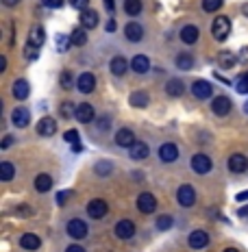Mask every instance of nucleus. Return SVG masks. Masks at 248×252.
I'll return each mask as SVG.
<instances>
[{
  "instance_id": "obj_28",
  "label": "nucleus",
  "mask_w": 248,
  "mask_h": 252,
  "mask_svg": "<svg viewBox=\"0 0 248 252\" xmlns=\"http://www.w3.org/2000/svg\"><path fill=\"white\" fill-rule=\"evenodd\" d=\"M131 150V159H135V161H142V159H146L148 157V146L146 144H142V141H137V144L133 146V148H129Z\"/></svg>"
},
{
  "instance_id": "obj_30",
  "label": "nucleus",
  "mask_w": 248,
  "mask_h": 252,
  "mask_svg": "<svg viewBox=\"0 0 248 252\" xmlns=\"http://www.w3.org/2000/svg\"><path fill=\"white\" fill-rule=\"evenodd\" d=\"M70 39H72V46H85L87 44V29H74Z\"/></svg>"
},
{
  "instance_id": "obj_5",
  "label": "nucleus",
  "mask_w": 248,
  "mask_h": 252,
  "mask_svg": "<svg viewBox=\"0 0 248 252\" xmlns=\"http://www.w3.org/2000/svg\"><path fill=\"white\" fill-rule=\"evenodd\" d=\"M107 211H109L107 202L100 200V198H96V200H92V202L87 204V215L92 220H103L105 215H107Z\"/></svg>"
},
{
  "instance_id": "obj_34",
  "label": "nucleus",
  "mask_w": 248,
  "mask_h": 252,
  "mask_svg": "<svg viewBox=\"0 0 248 252\" xmlns=\"http://www.w3.org/2000/svg\"><path fill=\"white\" fill-rule=\"evenodd\" d=\"M124 11L129 15L142 13V0H124Z\"/></svg>"
},
{
  "instance_id": "obj_14",
  "label": "nucleus",
  "mask_w": 248,
  "mask_h": 252,
  "mask_svg": "<svg viewBox=\"0 0 248 252\" xmlns=\"http://www.w3.org/2000/svg\"><path fill=\"white\" fill-rule=\"evenodd\" d=\"M74 115H76V120H78L81 124H89L94 118H96V111H94L92 104H87V102H85V104H78Z\"/></svg>"
},
{
  "instance_id": "obj_33",
  "label": "nucleus",
  "mask_w": 248,
  "mask_h": 252,
  "mask_svg": "<svg viewBox=\"0 0 248 252\" xmlns=\"http://www.w3.org/2000/svg\"><path fill=\"white\" fill-rule=\"evenodd\" d=\"M13 174H15V167L9 163V161H2V163H0V178H2L4 183H9L13 178Z\"/></svg>"
},
{
  "instance_id": "obj_18",
  "label": "nucleus",
  "mask_w": 248,
  "mask_h": 252,
  "mask_svg": "<svg viewBox=\"0 0 248 252\" xmlns=\"http://www.w3.org/2000/svg\"><path fill=\"white\" fill-rule=\"evenodd\" d=\"M37 133L41 137H50V135L57 133V122L52 118H41L37 122Z\"/></svg>"
},
{
  "instance_id": "obj_23",
  "label": "nucleus",
  "mask_w": 248,
  "mask_h": 252,
  "mask_svg": "<svg viewBox=\"0 0 248 252\" xmlns=\"http://www.w3.org/2000/svg\"><path fill=\"white\" fill-rule=\"evenodd\" d=\"M29 94H31V85L26 81L20 78V81L13 83V98H15V100H26V98H29Z\"/></svg>"
},
{
  "instance_id": "obj_40",
  "label": "nucleus",
  "mask_w": 248,
  "mask_h": 252,
  "mask_svg": "<svg viewBox=\"0 0 248 252\" xmlns=\"http://www.w3.org/2000/svg\"><path fill=\"white\" fill-rule=\"evenodd\" d=\"M72 85H74V78H72V72L63 70V72H61V87H63V89H70Z\"/></svg>"
},
{
  "instance_id": "obj_52",
  "label": "nucleus",
  "mask_w": 248,
  "mask_h": 252,
  "mask_svg": "<svg viewBox=\"0 0 248 252\" xmlns=\"http://www.w3.org/2000/svg\"><path fill=\"white\" fill-rule=\"evenodd\" d=\"M240 61H242V63H246V61H248V48H242V52H240Z\"/></svg>"
},
{
  "instance_id": "obj_29",
  "label": "nucleus",
  "mask_w": 248,
  "mask_h": 252,
  "mask_svg": "<svg viewBox=\"0 0 248 252\" xmlns=\"http://www.w3.org/2000/svg\"><path fill=\"white\" fill-rule=\"evenodd\" d=\"M50 187H52V178H50L48 174H39V176H35V189H37L39 193H46Z\"/></svg>"
},
{
  "instance_id": "obj_39",
  "label": "nucleus",
  "mask_w": 248,
  "mask_h": 252,
  "mask_svg": "<svg viewBox=\"0 0 248 252\" xmlns=\"http://www.w3.org/2000/svg\"><path fill=\"white\" fill-rule=\"evenodd\" d=\"M220 7H222V0H203V9H205L207 13L218 11Z\"/></svg>"
},
{
  "instance_id": "obj_3",
  "label": "nucleus",
  "mask_w": 248,
  "mask_h": 252,
  "mask_svg": "<svg viewBox=\"0 0 248 252\" xmlns=\"http://www.w3.org/2000/svg\"><path fill=\"white\" fill-rule=\"evenodd\" d=\"M66 230H68V235H70L72 239H85L89 228H87V224L83 222V220H70Z\"/></svg>"
},
{
  "instance_id": "obj_17",
  "label": "nucleus",
  "mask_w": 248,
  "mask_h": 252,
  "mask_svg": "<svg viewBox=\"0 0 248 252\" xmlns=\"http://www.w3.org/2000/svg\"><path fill=\"white\" fill-rule=\"evenodd\" d=\"M131 70L135 72V74H146V72L150 70V61L146 55H135L133 61H131Z\"/></svg>"
},
{
  "instance_id": "obj_4",
  "label": "nucleus",
  "mask_w": 248,
  "mask_h": 252,
  "mask_svg": "<svg viewBox=\"0 0 248 252\" xmlns=\"http://www.w3.org/2000/svg\"><path fill=\"white\" fill-rule=\"evenodd\" d=\"M137 209H140V213H155V209H157V200H155V196L148 191H144V193H140L137 196Z\"/></svg>"
},
{
  "instance_id": "obj_25",
  "label": "nucleus",
  "mask_w": 248,
  "mask_h": 252,
  "mask_svg": "<svg viewBox=\"0 0 248 252\" xmlns=\"http://www.w3.org/2000/svg\"><path fill=\"white\" fill-rule=\"evenodd\" d=\"M81 24H83V29H96L98 26V13L94 11V9H85V11L81 13Z\"/></svg>"
},
{
  "instance_id": "obj_15",
  "label": "nucleus",
  "mask_w": 248,
  "mask_h": 252,
  "mask_svg": "<svg viewBox=\"0 0 248 252\" xmlns=\"http://www.w3.org/2000/svg\"><path fill=\"white\" fill-rule=\"evenodd\" d=\"M124 35L129 41H142L144 39V29L140 22H129L124 26Z\"/></svg>"
},
{
  "instance_id": "obj_2",
  "label": "nucleus",
  "mask_w": 248,
  "mask_h": 252,
  "mask_svg": "<svg viewBox=\"0 0 248 252\" xmlns=\"http://www.w3.org/2000/svg\"><path fill=\"white\" fill-rule=\"evenodd\" d=\"M177 200L181 207H194L196 204V189L192 185H181L177 191Z\"/></svg>"
},
{
  "instance_id": "obj_32",
  "label": "nucleus",
  "mask_w": 248,
  "mask_h": 252,
  "mask_svg": "<svg viewBox=\"0 0 248 252\" xmlns=\"http://www.w3.org/2000/svg\"><path fill=\"white\" fill-rule=\"evenodd\" d=\"M218 63H220V67H222V70H229V67H233L235 65L233 52H220V55H218Z\"/></svg>"
},
{
  "instance_id": "obj_11",
  "label": "nucleus",
  "mask_w": 248,
  "mask_h": 252,
  "mask_svg": "<svg viewBox=\"0 0 248 252\" xmlns=\"http://www.w3.org/2000/svg\"><path fill=\"white\" fill-rule=\"evenodd\" d=\"M159 159L163 161V163H174V161L178 159V148L172 144V141L163 144L159 148Z\"/></svg>"
},
{
  "instance_id": "obj_37",
  "label": "nucleus",
  "mask_w": 248,
  "mask_h": 252,
  "mask_svg": "<svg viewBox=\"0 0 248 252\" xmlns=\"http://www.w3.org/2000/svg\"><path fill=\"white\" fill-rule=\"evenodd\" d=\"M94 170H96V174H100V176H103V174H111L113 165H111V161H98Z\"/></svg>"
},
{
  "instance_id": "obj_26",
  "label": "nucleus",
  "mask_w": 248,
  "mask_h": 252,
  "mask_svg": "<svg viewBox=\"0 0 248 252\" xmlns=\"http://www.w3.org/2000/svg\"><path fill=\"white\" fill-rule=\"evenodd\" d=\"M166 92L170 94V96L178 98L183 92H185V85H183L181 78H170V81H168V85H166Z\"/></svg>"
},
{
  "instance_id": "obj_51",
  "label": "nucleus",
  "mask_w": 248,
  "mask_h": 252,
  "mask_svg": "<svg viewBox=\"0 0 248 252\" xmlns=\"http://www.w3.org/2000/svg\"><path fill=\"white\" fill-rule=\"evenodd\" d=\"M235 198H237V202H248V189L246 191H240Z\"/></svg>"
},
{
  "instance_id": "obj_36",
  "label": "nucleus",
  "mask_w": 248,
  "mask_h": 252,
  "mask_svg": "<svg viewBox=\"0 0 248 252\" xmlns=\"http://www.w3.org/2000/svg\"><path fill=\"white\" fill-rule=\"evenodd\" d=\"M55 44H57V50H59V52H66L68 48H70L72 39H70V37H66L63 33H59V35H57V39H55Z\"/></svg>"
},
{
  "instance_id": "obj_55",
  "label": "nucleus",
  "mask_w": 248,
  "mask_h": 252,
  "mask_svg": "<svg viewBox=\"0 0 248 252\" xmlns=\"http://www.w3.org/2000/svg\"><path fill=\"white\" fill-rule=\"evenodd\" d=\"M107 31H109V33H113V31H115V20H109V22H107Z\"/></svg>"
},
{
  "instance_id": "obj_19",
  "label": "nucleus",
  "mask_w": 248,
  "mask_h": 252,
  "mask_svg": "<svg viewBox=\"0 0 248 252\" xmlns=\"http://www.w3.org/2000/svg\"><path fill=\"white\" fill-rule=\"evenodd\" d=\"M129 102H131V107H135V109H144V107H148L150 98L144 89H137V92H133L129 96Z\"/></svg>"
},
{
  "instance_id": "obj_22",
  "label": "nucleus",
  "mask_w": 248,
  "mask_h": 252,
  "mask_svg": "<svg viewBox=\"0 0 248 252\" xmlns=\"http://www.w3.org/2000/svg\"><path fill=\"white\" fill-rule=\"evenodd\" d=\"M198 37H200V33L194 24H187V26L181 29V41L183 44H196Z\"/></svg>"
},
{
  "instance_id": "obj_57",
  "label": "nucleus",
  "mask_w": 248,
  "mask_h": 252,
  "mask_svg": "<svg viewBox=\"0 0 248 252\" xmlns=\"http://www.w3.org/2000/svg\"><path fill=\"white\" fill-rule=\"evenodd\" d=\"M248 215V207H244V209H240V218H246Z\"/></svg>"
},
{
  "instance_id": "obj_21",
  "label": "nucleus",
  "mask_w": 248,
  "mask_h": 252,
  "mask_svg": "<svg viewBox=\"0 0 248 252\" xmlns=\"http://www.w3.org/2000/svg\"><path fill=\"white\" fill-rule=\"evenodd\" d=\"M109 70H111V74H115V76H124L126 70H129V61H126L122 55L113 57V59H111V65H109Z\"/></svg>"
},
{
  "instance_id": "obj_12",
  "label": "nucleus",
  "mask_w": 248,
  "mask_h": 252,
  "mask_svg": "<svg viewBox=\"0 0 248 252\" xmlns=\"http://www.w3.org/2000/svg\"><path fill=\"white\" fill-rule=\"evenodd\" d=\"M192 94L198 100H207L211 94H213V87H211V83H207V81H196L192 85Z\"/></svg>"
},
{
  "instance_id": "obj_9",
  "label": "nucleus",
  "mask_w": 248,
  "mask_h": 252,
  "mask_svg": "<svg viewBox=\"0 0 248 252\" xmlns=\"http://www.w3.org/2000/svg\"><path fill=\"white\" fill-rule=\"evenodd\" d=\"M115 144H118L120 148H133V146L137 144L133 130H129V128H120L118 133H115Z\"/></svg>"
},
{
  "instance_id": "obj_43",
  "label": "nucleus",
  "mask_w": 248,
  "mask_h": 252,
  "mask_svg": "<svg viewBox=\"0 0 248 252\" xmlns=\"http://www.w3.org/2000/svg\"><path fill=\"white\" fill-rule=\"evenodd\" d=\"M72 113H76L74 104H72V102H61V115H63V118H70Z\"/></svg>"
},
{
  "instance_id": "obj_58",
  "label": "nucleus",
  "mask_w": 248,
  "mask_h": 252,
  "mask_svg": "<svg viewBox=\"0 0 248 252\" xmlns=\"http://www.w3.org/2000/svg\"><path fill=\"white\" fill-rule=\"evenodd\" d=\"M242 13H244V15H248V4H244V9H242Z\"/></svg>"
},
{
  "instance_id": "obj_10",
  "label": "nucleus",
  "mask_w": 248,
  "mask_h": 252,
  "mask_svg": "<svg viewBox=\"0 0 248 252\" xmlns=\"http://www.w3.org/2000/svg\"><path fill=\"white\" fill-rule=\"evenodd\" d=\"M76 87H78V92L81 94H92L94 87H96V78H94L92 72H83V74L78 76V81H76Z\"/></svg>"
},
{
  "instance_id": "obj_53",
  "label": "nucleus",
  "mask_w": 248,
  "mask_h": 252,
  "mask_svg": "<svg viewBox=\"0 0 248 252\" xmlns=\"http://www.w3.org/2000/svg\"><path fill=\"white\" fill-rule=\"evenodd\" d=\"M103 2H105V7H107V11H113V9H115L113 0H103Z\"/></svg>"
},
{
  "instance_id": "obj_1",
  "label": "nucleus",
  "mask_w": 248,
  "mask_h": 252,
  "mask_svg": "<svg viewBox=\"0 0 248 252\" xmlns=\"http://www.w3.org/2000/svg\"><path fill=\"white\" fill-rule=\"evenodd\" d=\"M231 33V20L226 18V15H220V18H215L213 26H211V35H213L215 41H224L229 37Z\"/></svg>"
},
{
  "instance_id": "obj_31",
  "label": "nucleus",
  "mask_w": 248,
  "mask_h": 252,
  "mask_svg": "<svg viewBox=\"0 0 248 252\" xmlns=\"http://www.w3.org/2000/svg\"><path fill=\"white\" fill-rule=\"evenodd\" d=\"M194 65V57L187 55V52H181V55L177 57V67L178 70H192Z\"/></svg>"
},
{
  "instance_id": "obj_13",
  "label": "nucleus",
  "mask_w": 248,
  "mask_h": 252,
  "mask_svg": "<svg viewBox=\"0 0 248 252\" xmlns=\"http://www.w3.org/2000/svg\"><path fill=\"white\" fill-rule=\"evenodd\" d=\"M211 111H213L215 115H229L231 113V100L226 96H218V98H213V102H211Z\"/></svg>"
},
{
  "instance_id": "obj_24",
  "label": "nucleus",
  "mask_w": 248,
  "mask_h": 252,
  "mask_svg": "<svg viewBox=\"0 0 248 252\" xmlns=\"http://www.w3.org/2000/svg\"><path fill=\"white\" fill-rule=\"evenodd\" d=\"M20 246H22L24 250H37L41 246V239L33 233H24L22 237H20Z\"/></svg>"
},
{
  "instance_id": "obj_42",
  "label": "nucleus",
  "mask_w": 248,
  "mask_h": 252,
  "mask_svg": "<svg viewBox=\"0 0 248 252\" xmlns=\"http://www.w3.org/2000/svg\"><path fill=\"white\" fill-rule=\"evenodd\" d=\"M237 92H240V94H248V72H246V74H242V78H240V81H237Z\"/></svg>"
},
{
  "instance_id": "obj_41",
  "label": "nucleus",
  "mask_w": 248,
  "mask_h": 252,
  "mask_svg": "<svg viewBox=\"0 0 248 252\" xmlns=\"http://www.w3.org/2000/svg\"><path fill=\"white\" fill-rule=\"evenodd\" d=\"M24 57L29 61H33V59H37L39 57V48L37 46H31V44H26V48H24Z\"/></svg>"
},
{
  "instance_id": "obj_60",
  "label": "nucleus",
  "mask_w": 248,
  "mask_h": 252,
  "mask_svg": "<svg viewBox=\"0 0 248 252\" xmlns=\"http://www.w3.org/2000/svg\"><path fill=\"white\" fill-rule=\"evenodd\" d=\"M244 113H248V102L244 104Z\"/></svg>"
},
{
  "instance_id": "obj_27",
  "label": "nucleus",
  "mask_w": 248,
  "mask_h": 252,
  "mask_svg": "<svg viewBox=\"0 0 248 252\" xmlns=\"http://www.w3.org/2000/svg\"><path fill=\"white\" fill-rule=\"evenodd\" d=\"M46 41V33L41 26H35V29H31V35H29V44L31 46H37V48H41V44Z\"/></svg>"
},
{
  "instance_id": "obj_49",
  "label": "nucleus",
  "mask_w": 248,
  "mask_h": 252,
  "mask_svg": "<svg viewBox=\"0 0 248 252\" xmlns=\"http://www.w3.org/2000/svg\"><path fill=\"white\" fill-rule=\"evenodd\" d=\"M66 252H85V248L83 246H78V244H72V246H68Z\"/></svg>"
},
{
  "instance_id": "obj_44",
  "label": "nucleus",
  "mask_w": 248,
  "mask_h": 252,
  "mask_svg": "<svg viewBox=\"0 0 248 252\" xmlns=\"http://www.w3.org/2000/svg\"><path fill=\"white\" fill-rule=\"evenodd\" d=\"M31 213H33V209H31L29 204H20V207H15V215H20V218H29Z\"/></svg>"
},
{
  "instance_id": "obj_54",
  "label": "nucleus",
  "mask_w": 248,
  "mask_h": 252,
  "mask_svg": "<svg viewBox=\"0 0 248 252\" xmlns=\"http://www.w3.org/2000/svg\"><path fill=\"white\" fill-rule=\"evenodd\" d=\"M4 7H15V4H20V0H2Z\"/></svg>"
},
{
  "instance_id": "obj_56",
  "label": "nucleus",
  "mask_w": 248,
  "mask_h": 252,
  "mask_svg": "<svg viewBox=\"0 0 248 252\" xmlns=\"http://www.w3.org/2000/svg\"><path fill=\"white\" fill-rule=\"evenodd\" d=\"M7 70V59L4 57H0V72H4Z\"/></svg>"
},
{
  "instance_id": "obj_6",
  "label": "nucleus",
  "mask_w": 248,
  "mask_h": 252,
  "mask_svg": "<svg viewBox=\"0 0 248 252\" xmlns=\"http://www.w3.org/2000/svg\"><path fill=\"white\" fill-rule=\"evenodd\" d=\"M211 167H213V163H211V159L207 155L192 157V170L196 172V174H207V172H211Z\"/></svg>"
},
{
  "instance_id": "obj_8",
  "label": "nucleus",
  "mask_w": 248,
  "mask_h": 252,
  "mask_svg": "<svg viewBox=\"0 0 248 252\" xmlns=\"http://www.w3.org/2000/svg\"><path fill=\"white\" fill-rule=\"evenodd\" d=\"M135 235V224L131 220H120L115 224V237L118 239H131Z\"/></svg>"
},
{
  "instance_id": "obj_50",
  "label": "nucleus",
  "mask_w": 248,
  "mask_h": 252,
  "mask_svg": "<svg viewBox=\"0 0 248 252\" xmlns=\"http://www.w3.org/2000/svg\"><path fill=\"white\" fill-rule=\"evenodd\" d=\"M68 196H70V191H59V196H57V202H59V204H66Z\"/></svg>"
},
{
  "instance_id": "obj_20",
  "label": "nucleus",
  "mask_w": 248,
  "mask_h": 252,
  "mask_svg": "<svg viewBox=\"0 0 248 252\" xmlns=\"http://www.w3.org/2000/svg\"><path fill=\"white\" fill-rule=\"evenodd\" d=\"M229 170L235 172V174H242V172L248 170V159L244 155H233L229 159Z\"/></svg>"
},
{
  "instance_id": "obj_46",
  "label": "nucleus",
  "mask_w": 248,
  "mask_h": 252,
  "mask_svg": "<svg viewBox=\"0 0 248 252\" xmlns=\"http://www.w3.org/2000/svg\"><path fill=\"white\" fill-rule=\"evenodd\" d=\"M70 4H72L74 9H81V11H85L87 4H89V0H70Z\"/></svg>"
},
{
  "instance_id": "obj_16",
  "label": "nucleus",
  "mask_w": 248,
  "mask_h": 252,
  "mask_svg": "<svg viewBox=\"0 0 248 252\" xmlns=\"http://www.w3.org/2000/svg\"><path fill=\"white\" fill-rule=\"evenodd\" d=\"M11 122H13V126H18V128H24V126H29V122H31L29 109L18 107V109H15V111L11 113Z\"/></svg>"
},
{
  "instance_id": "obj_7",
  "label": "nucleus",
  "mask_w": 248,
  "mask_h": 252,
  "mask_svg": "<svg viewBox=\"0 0 248 252\" xmlns=\"http://www.w3.org/2000/svg\"><path fill=\"white\" fill-rule=\"evenodd\" d=\"M187 244H189V248H194V250H203V248H207V244H209V235L205 233V230H192V235L187 237Z\"/></svg>"
},
{
  "instance_id": "obj_35",
  "label": "nucleus",
  "mask_w": 248,
  "mask_h": 252,
  "mask_svg": "<svg viewBox=\"0 0 248 252\" xmlns=\"http://www.w3.org/2000/svg\"><path fill=\"white\" fill-rule=\"evenodd\" d=\"M63 137H66V141H70L72 148H74L76 152H81V139H78V133H76V130H68Z\"/></svg>"
},
{
  "instance_id": "obj_47",
  "label": "nucleus",
  "mask_w": 248,
  "mask_h": 252,
  "mask_svg": "<svg viewBox=\"0 0 248 252\" xmlns=\"http://www.w3.org/2000/svg\"><path fill=\"white\" fill-rule=\"evenodd\" d=\"M109 124H111V120H109V118H100L98 120V128L100 130H109V128H111Z\"/></svg>"
},
{
  "instance_id": "obj_48",
  "label": "nucleus",
  "mask_w": 248,
  "mask_h": 252,
  "mask_svg": "<svg viewBox=\"0 0 248 252\" xmlns=\"http://www.w3.org/2000/svg\"><path fill=\"white\" fill-rule=\"evenodd\" d=\"M11 144H13V137H11V135H4V139L0 141V148L7 150V148H11Z\"/></svg>"
},
{
  "instance_id": "obj_38",
  "label": "nucleus",
  "mask_w": 248,
  "mask_h": 252,
  "mask_svg": "<svg viewBox=\"0 0 248 252\" xmlns=\"http://www.w3.org/2000/svg\"><path fill=\"white\" fill-rule=\"evenodd\" d=\"M170 228H172L170 215H159V218H157V230H170Z\"/></svg>"
},
{
  "instance_id": "obj_59",
  "label": "nucleus",
  "mask_w": 248,
  "mask_h": 252,
  "mask_svg": "<svg viewBox=\"0 0 248 252\" xmlns=\"http://www.w3.org/2000/svg\"><path fill=\"white\" fill-rule=\"evenodd\" d=\"M224 252H240V250H235V248H226Z\"/></svg>"
},
{
  "instance_id": "obj_45",
  "label": "nucleus",
  "mask_w": 248,
  "mask_h": 252,
  "mask_svg": "<svg viewBox=\"0 0 248 252\" xmlns=\"http://www.w3.org/2000/svg\"><path fill=\"white\" fill-rule=\"evenodd\" d=\"M41 4L48 9H59V7H63V0H41Z\"/></svg>"
}]
</instances>
